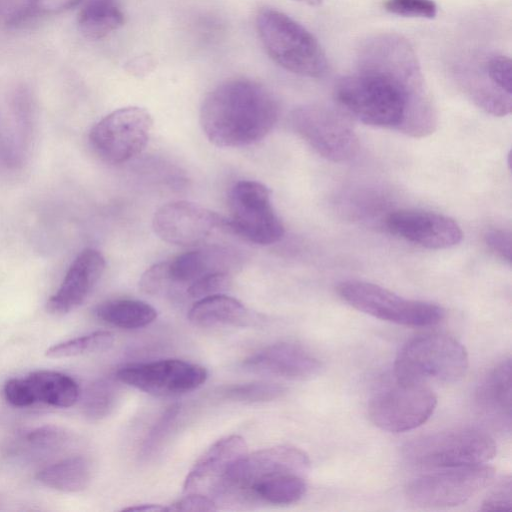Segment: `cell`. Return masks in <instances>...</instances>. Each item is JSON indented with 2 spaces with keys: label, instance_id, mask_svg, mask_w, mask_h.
I'll return each instance as SVG.
<instances>
[{
  "label": "cell",
  "instance_id": "cell-1",
  "mask_svg": "<svg viewBox=\"0 0 512 512\" xmlns=\"http://www.w3.org/2000/svg\"><path fill=\"white\" fill-rule=\"evenodd\" d=\"M359 70L339 79L334 96L342 111L375 127L424 137L437 118L410 43L397 34L369 39L360 50Z\"/></svg>",
  "mask_w": 512,
  "mask_h": 512
},
{
  "label": "cell",
  "instance_id": "cell-2",
  "mask_svg": "<svg viewBox=\"0 0 512 512\" xmlns=\"http://www.w3.org/2000/svg\"><path fill=\"white\" fill-rule=\"evenodd\" d=\"M279 107L273 94L258 82L227 80L205 97L200 125L218 147H244L259 142L274 128Z\"/></svg>",
  "mask_w": 512,
  "mask_h": 512
},
{
  "label": "cell",
  "instance_id": "cell-3",
  "mask_svg": "<svg viewBox=\"0 0 512 512\" xmlns=\"http://www.w3.org/2000/svg\"><path fill=\"white\" fill-rule=\"evenodd\" d=\"M309 471L308 455L293 446L282 445L245 453L230 465L211 499L218 509H245L254 505L251 490L257 483L281 474L306 477Z\"/></svg>",
  "mask_w": 512,
  "mask_h": 512
},
{
  "label": "cell",
  "instance_id": "cell-4",
  "mask_svg": "<svg viewBox=\"0 0 512 512\" xmlns=\"http://www.w3.org/2000/svg\"><path fill=\"white\" fill-rule=\"evenodd\" d=\"M468 366V353L457 339L443 333H425L399 350L394 375L403 383H453L465 376Z\"/></svg>",
  "mask_w": 512,
  "mask_h": 512
},
{
  "label": "cell",
  "instance_id": "cell-5",
  "mask_svg": "<svg viewBox=\"0 0 512 512\" xmlns=\"http://www.w3.org/2000/svg\"><path fill=\"white\" fill-rule=\"evenodd\" d=\"M256 27L267 54L283 69L310 78L326 73L328 63L319 42L293 18L266 8L257 15Z\"/></svg>",
  "mask_w": 512,
  "mask_h": 512
},
{
  "label": "cell",
  "instance_id": "cell-6",
  "mask_svg": "<svg viewBox=\"0 0 512 512\" xmlns=\"http://www.w3.org/2000/svg\"><path fill=\"white\" fill-rule=\"evenodd\" d=\"M404 459L422 469H445L485 464L496 455V443L477 428H454L431 433L408 442Z\"/></svg>",
  "mask_w": 512,
  "mask_h": 512
},
{
  "label": "cell",
  "instance_id": "cell-7",
  "mask_svg": "<svg viewBox=\"0 0 512 512\" xmlns=\"http://www.w3.org/2000/svg\"><path fill=\"white\" fill-rule=\"evenodd\" d=\"M337 292L358 311L399 325L428 327L440 323L445 316L444 309L437 304L406 299L366 281H343Z\"/></svg>",
  "mask_w": 512,
  "mask_h": 512
},
{
  "label": "cell",
  "instance_id": "cell-8",
  "mask_svg": "<svg viewBox=\"0 0 512 512\" xmlns=\"http://www.w3.org/2000/svg\"><path fill=\"white\" fill-rule=\"evenodd\" d=\"M228 202L230 216L226 229L259 245L281 240L284 226L273 207L271 192L263 183L236 182L229 191Z\"/></svg>",
  "mask_w": 512,
  "mask_h": 512
},
{
  "label": "cell",
  "instance_id": "cell-9",
  "mask_svg": "<svg viewBox=\"0 0 512 512\" xmlns=\"http://www.w3.org/2000/svg\"><path fill=\"white\" fill-rule=\"evenodd\" d=\"M295 132L319 155L332 162L351 160L358 137L346 113L324 105H304L291 114Z\"/></svg>",
  "mask_w": 512,
  "mask_h": 512
},
{
  "label": "cell",
  "instance_id": "cell-10",
  "mask_svg": "<svg viewBox=\"0 0 512 512\" xmlns=\"http://www.w3.org/2000/svg\"><path fill=\"white\" fill-rule=\"evenodd\" d=\"M494 468L486 464L441 469L411 481L406 496L422 508H449L461 505L490 485Z\"/></svg>",
  "mask_w": 512,
  "mask_h": 512
},
{
  "label": "cell",
  "instance_id": "cell-11",
  "mask_svg": "<svg viewBox=\"0 0 512 512\" xmlns=\"http://www.w3.org/2000/svg\"><path fill=\"white\" fill-rule=\"evenodd\" d=\"M153 119L138 106L119 108L99 120L90 130L94 152L109 164H121L140 154L146 147Z\"/></svg>",
  "mask_w": 512,
  "mask_h": 512
},
{
  "label": "cell",
  "instance_id": "cell-12",
  "mask_svg": "<svg viewBox=\"0 0 512 512\" xmlns=\"http://www.w3.org/2000/svg\"><path fill=\"white\" fill-rule=\"evenodd\" d=\"M437 397L430 387L396 380L373 396L368 405L372 423L382 430L399 433L424 424L433 414Z\"/></svg>",
  "mask_w": 512,
  "mask_h": 512
},
{
  "label": "cell",
  "instance_id": "cell-13",
  "mask_svg": "<svg viewBox=\"0 0 512 512\" xmlns=\"http://www.w3.org/2000/svg\"><path fill=\"white\" fill-rule=\"evenodd\" d=\"M116 379L155 396H174L190 392L205 383L207 370L180 359L133 363L119 368Z\"/></svg>",
  "mask_w": 512,
  "mask_h": 512
},
{
  "label": "cell",
  "instance_id": "cell-14",
  "mask_svg": "<svg viewBox=\"0 0 512 512\" xmlns=\"http://www.w3.org/2000/svg\"><path fill=\"white\" fill-rule=\"evenodd\" d=\"M152 227L167 243L194 246L217 230L226 229V219L199 204L180 200L159 207L154 213Z\"/></svg>",
  "mask_w": 512,
  "mask_h": 512
},
{
  "label": "cell",
  "instance_id": "cell-15",
  "mask_svg": "<svg viewBox=\"0 0 512 512\" xmlns=\"http://www.w3.org/2000/svg\"><path fill=\"white\" fill-rule=\"evenodd\" d=\"M388 230L402 239L428 249H446L460 243V226L443 214L402 209L390 213L386 219Z\"/></svg>",
  "mask_w": 512,
  "mask_h": 512
},
{
  "label": "cell",
  "instance_id": "cell-16",
  "mask_svg": "<svg viewBox=\"0 0 512 512\" xmlns=\"http://www.w3.org/2000/svg\"><path fill=\"white\" fill-rule=\"evenodd\" d=\"M105 265V258L98 250H82L71 263L59 289L47 301V310L62 315L80 306L100 280Z\"/></svg>",
  "mask_w": 512,
  "mask_h": 512
},
{
  "label": "cell",
  "instance_id": "cell-17",
  "mask_svg": "<svg viewBox=\"0 0 512 512\" xmlns=\"http://www.w3.org/2000/svg\"><path fill=\"white\" fill-rule=\"evenodd\" d=\"M244 367L252 372L289 380H308L320 373L322 364L303 347L281 342L269 345L248 357Z\"/></svg>",
  "mask_w": 512,
  "mask_h": 512
},
{
  "label": "cell",
  "instance_id": "cell-18",
  "mask_svg": "<svg viewBox=\"0 0 512 512\" xmlns=\"http://www.w3.org/2000/svg\"><path fill=\"white\" fill-rule=\"evenodd\" d=\"M245 453L247 444L241 436L231 435L215 442L188 473L183 486L184 494H201L211 498L230 465Z\"/></svg>",
  "mask_w": 512,
  "mask_h": 512
},
{
  "label": "cell",
  "instance_id": "cell-19",
  "mask_svg": "<svg viewBox=\"0 0 512 512\" xmlns=\"http://www.w3.org/2000/svg\"><path fill=\"white\" fill-rule=\"evenodd\" d=\"M237 261L234 251L223 247L213 246L188 251L167 261L169 283L188 286L208 273L218 271L231 273Z\"/></svg>",
  "mask_w": 512,
  "mask_h": 512
},
{
  "label": "cell",
  "instance_id": "cell-20",
  "mask_svg": "<svg viewBox=\"0 0 512 512\" xmlns=\"http://www.w3.org/2000/svg\"><path fill=\"white\" fill-rule=\"evenodd\" d=\"M511 359L495 365L480 383L476 400L479 408L493 419L511 423Z\"/></svg>",
  "mask_w": 512,
  "mask_h": 512
},
{
  "label": "cell",
  "instance_id": "cell-21",
  "mask_svg": "<svg viewBox=\"0 0 512 512\" xmlns=\"http://www.w3.org/2000/svg\"><path fill=\"white\" fill-rule=\"evenodd\" d=\"M188 319L201 327L243 326L249 321V312L239 300L220 293L198 299L190 308Z\"/></svg>",
  "mask_w": 512,
  "mask_h": 512
},
{
  "label": "cell",
  "instance_id": "cell-22",
  "mask_svg": "<svg viewBox=\"0 0 512 512\" xmlns=\"http://www.w3.org/2000/svg\"><path fill=\"white\" fill-rule=\"evenodd\" d=\"M27 380L36 402L40 401L55 407L67 408L73 406L78 400V385L65 374L41 370L31 373Z\"/></svg>",
  "mask_w": 512,
  "mask_h": 512
},
{
  "label": "cell",
  "instance_id": "cell-23",
  "mask_svg": "<svg viewBox=\"0 0 512 512\" xmlns=\"http://www.w3.org/2000/svg\"><path fill=\"white\" fill-rule=\"evenodd\" d=\"M95 314L103 322L122 329L145 327L157 317L154 307L136 299L107 300L96 307Z\"/></svg>",
  "mask_w": 512,
  "mask_h": 512
},
{
  "label": "cell",
  "instance_id": "cell-24",
  "mask_svg": "<svg viewBox=\"0 0 512 512\" xmlns=\"http://www.w3.org/2000/svg\"><path fill=\"white\" fill-rule=\"evenodd\" d=\"M91 474L90 462L83 456H74L45 467L36 477L49 488L78 492L88 486Z\"/></svg>",
  "mask_w": 512,
  "mask_h": 512
},
{
  "label": "cell",
  "instance_id": "cell-25",
  "mask_svg": "<svg viewBox=\"0 0 512 512\" xmlns=\"http://www.w3.org/2000/svg\"><path fill=\"white\" fill-rule=\"evenodd\" d=\"M124 14L115 0H88L78 16L81 33L89 39H101L119 29Z\"/></svg>",
  "mask_w": 512,
  "mask_h": 512
},
{
  "label": "cell",
  "instance_id": "cell-26",
  "mask_svg": "<svg viewBox=\"0 0 512 512\" xmlns=\"http://www.w3.org/2000/svg\"><path fill=\"white\" fill-rule=\"evenodd\" d=\"M305 477L281 474L257 483L251 490L253 504L270 503L287 505L299 501L306 493Z\"/></svg>",
  "mask_w": 512,
  "mask_h": 512
},
{
  "label": "cell",
  "instance_id": "cell-27",
  "mask_svg": "<svg viewBox=\"0 0 512 512\" xmlns=\"http://www.w3.org/2000/svg\"><path fill=\"white\" fill-rule=\"evenodd\" d=\"M114 343V336L109 331H96L88 335L71 339L46 350L49 358H67L109 349Z\"/></svg>",
  "mask_w": 512,
  "mask_h": 512
},
{
  "label": "cell",
  "instance_id": "cell-28",
  "mask_svg": "<svg viewBox=\"0 0 512 512\" xmlns=\"http://www.w3.org/2000/svg\"><path fill=\"white\" fill-rule=\"evenodd\" d=\"M118 398V386L111 379H100L85 391L82 406L86 416L101 419L111 413Z\"/></svg>",
  "mask_w": 512,
  "mask_h": 512
},
{
  "label": "cell",
  "instance_id": "cell-29",
  "mask_svg": "<svg viewBox=\"0 0 512 512\" xmlns=\"http://www.w3.org/2000/svg\"><path fill=\"white\" fill-rule=\"evenodd\" d=\"M286 388L278 383L258 382L234 385L224 391V396L238 402H267L280 398Z\"/></svg>",
  "mask_w": 512,
  "mask_h": 512
},
{
  "label": "cell",
  "instance_id": "cell-30",
  "mask_svg": "<svg viewBox=\"0 0 512 512\" xmlns=\"http://www.w3.org/2000/svg\"><path fill=\"white\" fill-rule=\"evenodd\" d=\"M231 285V273L218 271L208 273L187 286V294L195 299L220 294Z\"/></svg>",
  "mask_w": 512,
  "mask_h": 512
},
{
  "label": "cell",
  "instance_id": "cell-31",
  "mask_svg": "<svg viewBox=\"0 0 512 512\" xmlns=\"http://www.w3.org/2000/svg\"><path fill=\"white\" fill-rule=\"evenodd\" d=\"M385 9L403 17L432 19L437 15V6L433 0H387Z\"/></svg>",
  "mask_w": 512,
  "mask_h": 512
},
{
  "label": "cell",
  "instance_id": "cell-32",
  "mask_svg": "<svg viewBox=\"0 0 512 512\" xmlns=\"http://www.w3.org/2000/svg\"><path fill=\"white\" fill-rule=\"evenodd\" d=\"M510 58L498 55L489 59L486 74L489 81L507 94L512 91V66Z\"/></svg>",
  "mask_w": 512,
  "mask_h": 512
},
{
  "label": "cell",
  "instance_id": "cell-33",
  "mask_svg": "<svg viewBox=\"0 0 512 512\" xmlns=\"http://www.w3.org/2000/svg\"><path fill=\"white\" fill-rule=\"evenodd\" d=\"M512 484L511 478H502L489 492L482 502L480 510H511Z\"/></svg>",
  "mask_w": 512,
  "mask_h": 512
},
{
  "label": "cell",
  "instance_id": "cell-34",
  "mask_svg": "<svg viewBox=\"0 0 512 512\" xmlns=\"http://www.w3.org/2000/svg\"><path fill=\"white\" fill-rule=\"evenodd\" d=\"M169 283L167 262H159L149 267L140 277L139 287L147 294L155 295L163 291Z\"/></svg>",
  "mask_w": 512,
  "mask_h": 512
},
{
  "label": "cell",
  "instance_id": "cell-35",
  "mask_svg": "<svg viewBox=\"0 0 512 512\" xmlns=\"http://www.w3.org/2000/svg\"><path fill=\"white\" fill-rule=\"evenodd\" d=\"M6 400L16 407H26L36 402L27 378H13L4 386Z\"/></svg>",
  "mask_w": 512,
  "mask_h": 512
},
{
  "label": "cell",
  "instance_id": "cell-36",
  "mask_svg": "<svg viewBox=\"0 0 512 512\" xmlns=\"http://www.w3.org/2000/svg\"><path fill=\"white\" fill-rule=\"evenodd\" d=\"M67 439V433L60 427L45 425L32 430L27 440L34 446L41 448H54L62 445Z\"/></svg>",
  "mask_w": 512,
  "mask_h": 512
},
{
  "label": "cell",
  "instance_id": "cell-37",
  "mask_svg": "<svg viewBox=\"0 0 512 512\" xmlns=\"http://www.w3.org/2000/svg\"><path fill=\"white\" fill-rule=\"evenodd\" d=\"M216 510L218 509L214 501L201 494H185L182 499L167 507V511L210 512Z\"/></svg>",
  "mask_w": 512,
  "mask_h": 512
},
{
  "label": "cell",
  "instance_id": "cell-38",
  "mask_svg": "<svg viewBox=\"0 0 512 512\" xmlns=\"http://www.w3.org/2000/svg\"><path fill=\"white\" fill-rule=\"evenodd\" d=\"M179 411L180 406L177 404L172 405L165 411L144 442L143 451L146 454L154 449L155 445L163 438V435L178 416Z\"/></svg>",
  "mask_w": 512,
  "mask_h": 512
},
{
  "label": "cell",
  "instance_id": "cell-39",
  "mask_svg": "<svg viewBox=\"0 0 512 512\" xmlns=\"http://www.w3.org/2000/svg\"><path fill=\"white\" fill-rule=\"evenodd\" d=\"M485 243L502 259L511 262V234L505 230H489L486 232Z\"/></svg>",
  "mask_w": 512,
  "mask_h": 512
},
{
  "label": "cell",
  "instance_id": "cell-40",
  "mask_svg": "<svg viewBox=\"0 0 512 512\" xmlns=\"http://www.w3.org/2000/svg\"><path fill=\"white\" fill-rule=\"evenodd\" d=\"M81 0H31L30 10L36 14H56L75 7Z\"/></svg>",
  "mask_w": 512,
  "mask_h": 512
},
{
  "label": "cell",
  "instance_id": "cell-41",
  "mask_svg": "<svg viewBox=\"0 0 512 512\" xmlns=\"http://www.w3.org/2000/svg\"><path fill=\"white\" fill-rule=\"evenodd\" d=\"M125 511H167V507L156 505V504H142L124 508Z\"/></svg>",
  "mask_w": 512,
  "mask_h": 512
},
{
  "label": "cell",
  "instance_id": "cell-42",
  "mask_svg": "<svg viewBox=\"0 0 512 512\" xmlns=\"http://www.w3.org/2000/svg\"><path fill=\"white\" fill-rule=\"evenodd\" d=\"M297 2L306 4L308 6H319L322 3V0H295Z\"/></svg>",
  "mask_w": 512,
  "mask_h": 512
}]
</instances>
